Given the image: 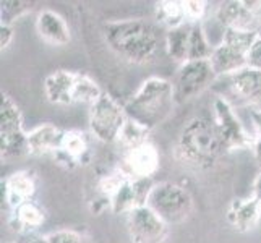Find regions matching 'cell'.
Returning <instances> with one entry per match:
<instances>
[{"instance_id":"484cf974","label":"cell","mask_w":261,"mask_h":243,"mask_svg":"<svg viewBox=\"0 0 261 243\" xmlns=\"http://www.w3.org/2000/svg\"><path fill=\"white\" fill-rule=\"evenodd\" d=\"M148 134H149V131L146 128H143V127H140L138 123H135L133 120L127 119V123H125L122 134L119 138V143L125 148V151H127V149H132L135 146L146 143L148 141Z\"/></svg>"},{"instance_id":"83f0119b","label":"cell","mask_w":261,"mask_h":243,"mask_svg":"<svg viewBox=\"0 0 261 243\" xmlns=\"http://www.w3.org/2000/svg\"><path fill=\"white\" fill-rule=\"evenodd\" d=\"M47 240L50 243H89L85 233L73 229H60L47 233Z\"/></svg>"},{"instance_id":"3957f363","label":"cell","mask_w":261,"mask_h":243,"mask_svg":"<svg viewBox=\"0 0 261 243\" xmlns=\"http://www.w3.org/2000/svg\"><path fill=\"white\" fill-rule=\"evenodd\" d=\"M224 152L214 122L206 117L188 120L178 134L175 157L193 169H210Z\"/></svg>"},{"instance_id":"d590c367","label":"cell","mask_w":261,"mask_h":243,"mask_svg":"<svg viewBox=\"0 0 261 243\" xmlns=\"http://www.w3.org/2000/svg\"><path fill=\"white\" fill-rule=\"evenodd\" d=\"M259 212H261V201H259Z\"/></svg>"},{"instance_id":"9c48e42d","label":"cell","mask_w":261,"mask_h":243,"mask_svg":"<svg viewBox=\"0 0 261 243\" xmlns=\"http://www.w3.org/2000/svg\"><path fill=\"white\" fill-rule=\"evenodd\" d=\"M127 232L132 243H166L170 227L148 206H140L127 214Z\"/></svg>"},{"instance_id":"4dcf8cb0","label":"cell","mask_w":261,"mask_h":243,"mask_svg":"<svg viewBox=\"0 0 261 243\" xmlns=\"http://www.w3.org/2000/svg\"><path fill=\"white\" fill-rule=\"evenodd\" d=\"M247 67L261 71V41L258 39V36H256V41L253 42V46L250 47L247 53Z\"/></svg>"},{"instance_id":"2e32d148","label":"cell","mask_w":261,"mask_h":243,"mask_svg":"<svg viewBox=\"0 0 261 243\" xmlns=\"http://www.w3.org/2000/svg\"><path fill=\"white\" fill-rule=\"evenodd\" d=\"M78 71L56 70L44 78V94L50 104L70 105L73 104V89Z\"/></svg>"},{"instance_id":"5bb4252c","label":"cell","mask_w":261,"mask_h":243,"mask_svg":"<svg viewBox=\"0 0 261 243\" xmlns=\"http://www.w3.org/2000/svg\"><path fill=\"white\" fill-rule=\"evenodd\" d=\"M36 31L44 42L54 47L67 46L71 41L70 26L65 18L50 8H42L36 16Z\"/></svg>"},{"instance_id":"e575fe53","label":"cell","mask_w":261,"mask_h":243,"mask_svg":"<svg viewBox=\"0 0 261 243\" xmlns=\"http://www.w3.org/2000/svg\"><path fill=\"white\" fill-rule=\"evenodd\" d=\"M256 36H258V39L261 41V26H259V30H258V33H256Z\"/></svg>"},{"instance_id":"d6a6232c","label":"cell","mask_w":261,"mask_h":243,"mask_svg":"<svg viewBox=\"0 0 261 243\" xmlns=\"http://www.w3.org/2000/svg\"><path fill=\"white\" fill-rule=\"evenodd\" d=\"M15 243H50L47 240V235H39V233H26V235H20Z\"/></svg>"},{"instance_id":"4316f807","label":"cell","mask_w":261,"mask_h":243,"mask_svg":"<svg viewBox=\"0 0 261 243\" xmlns=\"http://www.w3.org/2000/svg\"><path fill=\"white\" fill-rule=\"evenodd\" d=\"M256 41V33L250 31H236V30H224L221 42H226L229 46L236 47L242 52L248 53L250 47Z\"/></svg>"},{"instance_id":"5b68a950","label":"cell","mask_w":261,"mask_h":243,"mask_svg":"<svg viewBox=\"0 0 261 243\" xmlns=\"http://www.w3.org/2000/svg\"><path fill=\"white\" fill-rule=\"evenodd\" d=\"M28 154V131L18 104L2 91L0 94V157L13 159Z\"/></svg>"},{"instance_id":"44dd1931","label":"cell","mask_w":261,"mask_h":243,"mask_svg":"<svg viewBox=\"0 0 261 243\" xmlns=\"http://www.w3.org/2000/svg\"><path fill=\"white\" fill-rule=\"evenodd\" d=\"M190 23L178 26L174 30H167L164 36L167 56L178 62L180 65L188 60V44H190Z\"/></svg>"},{"instance_id":"8fae6325","label":"cell","mask_w":261,"mask_h":243,"mask_svg":"<svg viewBox=\"0 0 261 243\" xmlns=\"http://www.w3.org/2000/svg\"><path fill=\"white\" fill-rule=\"evenodd\" d=\"M161 164L159 151L151 141L143 143L123 152L119 169L132 180L152 178Z\"/></svg>"},{"instance_id":"7a4b0ae2","label":"cell","mask_w":261,"mask_h":243,"mask_svg":"<svg viewBox=\"0 0 261 243\" xmlns=\"http://www.w3.org/2000/svg\"><path fill=\"white\" fill-rule=\"evenodd\" d=\"M175 104L172 81L161 76H149L123 104V111L127 119L151 131L172 114Z\"/></svg>"},{"instance_id":"ffe728a7","label":"cell","mask_w":261,"mask_h":243,"mask_svg":"<svg viewBox=\"0 0 261 243\" xmlns=\"http://www.w3.org/2000/svg\"><path fill=\"white\" fill-rule=\"evenodd\" d=\"M44 222H46L44 209L36 201H28L12 211L8 226L13 232L26 235V233H36V230L42 227Z\"/></svg>"},{"instance_id":"52a82bcc","label":"cell","mask_w":261,"mask_h":243,"mask_svg":"<svg viewBox=\"0 0 261 243\" xmlns=\"http://www.w3.org/2000/svg\"><path fill=\"white\" fill-rule=\"evenodd\" d=\"M127 123V114L115 99L104 93L96 104L89 107V133L101 143H119L122 130Z\"/></svg>"},{"instance_id":"e0dca14e","label":"cell","mask_w":261,"mask_h":243,"mask_svg":"<svg viewBox=\"0 0 261 243\" xmlns=\"http://www.w3.org/2000/svg\"><path fill=\"white\" fill-rule=\"evenodd\" d=\"M65 130L52 123H41L28 131V154L31 156H54L60 148Z\"/></svg>"},{"instance_id":"277c9868","label":"cell","mask_w":261,"mask_h":243,"mask_svg":"<svg viewBox=\"0 0 261 243\" xmlns=\"http://www.w3.org/2000/svg\"><path fill=\"white\" fill-rule=\"evenodd\" d=\"M146 206L170 227L190 218L195 209V201L185 186L174 182H159L152 186Z\"/></svg>"},{"instance_id":"603a6c76","label":"cell","mask_w":261,"mask_h":243,"mask_svg":"<svg viewBox=\"0 0 261 243\" xmlns=\"http://www.w3.org/2000/svg\"><path fill=\"white\" fill-rule=\"evenodd\" d=\"M190 44H188V60H210L214 47L204 33L203 23H190Z\"/></svg>"},{"instance_id":"cb8c5ba5","label":"cell","mask_w":261,"mask_h":243,"mask_svg":"<svg viewBox=\"0 0 261 243\" xmlns=\"http://www.w3.org/2000/svg\"><path fill=\"white\" fill-rule=\"evenodd\" d=\"M104 94V91L93 78H89L85 73L76 75V83L73 89V104H88L91 107L99 101V97Z\"/></svg>"},{"instance_id":"6da1fadb","label":"cell","mask_w":261,"mask_h":243,"mask_svg":"<svg viewBox=\"0 0 261 243\" xmlns=\"http://www.w3.org/2000/svg\"><path fill=\"white\" fill-rule=\"evenodd\" d=\"M102 36L115 56L135 65L154 59L163 41L158 26L141 18L107 21L102 24Z\"/></svg>"},{"instance_id":"836d02e7","label":"cell","mask_w":261,"mask_h":243,"mask_svg":"<svg viewBox=\"0 0 261 243\" xmlns=\"http://www.w3.org/2000/svg\"><path fill=\"white\" fill-rule=\"evenodd\" d=\"M251 196H255L258 201H261V170L258 172L256 178L253 180V190H251Z\"/></svg>"},{"instance_id":"ba28073f","label":"cell","mask_w":261,"mask_h":243,"mask_svg":"<svg viewBox=\"0 0 261 243\" xmlns=\"http://www.w3.org/2000/svg\"><path fill=\"white\" fill-rule=\"evenodd\" d=\"M216 78L218 76H216L210 60L185 62L178 67L172 81L175 102L182 104L192 101L196 96H200L204 89H208Z\"/></svg>"},{"instance_id":"8992f818","label":"cell","mask_w":261,"mask_h":243,"mask_svg":"<svg viewBox=\"0 0 261 243\" xmlns=\"http://www.w3.org/2000/svg\"><path fill=\"white\" fill-rule=\"evenodd\" d=\"M213 122L224 152L255 148V137H250L233 105L224 96H218L213 101Z\"/></svg>"},{"instance_id":"f1b7e54d","label":"cell","mask_w":261,"mask_h":243,"mask_svg":"<svg viewBox=\"0 0 261 243\" xmlns=\"http://www.w3.org/2000/svg\"><path fill=\"white\" fill-rule=\"evenodd\" d=\"M185 13H187V21L188 23H201V20L208 10V4L203 0H185Z\"/></svg>"},{"instance_id":"8d00e7d4","label":"cell","mask_w":261,"mask_h":243,"mask_svg":"<svg viewBox=\"0 0 261 243\" xmlns=\"http://www.w3.org/2000/svg\"><path fill=\"white\" fill-rule=\"evenodd\" d=\"M5 243H15V241H5Z\"/></svg>"},{"instance_id":"d4e9b609","label":"cell","mask_w":261,"mask_h":243,"mask_svg":"<svg viewBox=\"0 0 261 243\" xmlns=\"http://www.w3.org/2000/svg\"><path fill=\"white\" fill-rule=\"evenodd\" d=\"M33 12V2L26 0H2L0 2V24L13 26L15 21L21 20Z\"/></svg>"},{"instance_id":"1f68e13d","label":"cell","mask_w":261,"mask_h":243,"mask_svg":"<svg viewBox=\"0 0 261 243\" xmlns=\"http://www.w3.org/2000/svg\"><path fill=\"white\" fill-rule=\"evenodd\" d=\"M13 38H15L13 26L0 24V47H2V50H7L10 47V44L13 42Z\"/></svg>"},{"instance_id":"7402d4cb","label":"cell","mask_w":261,"mask_h":243,"mask_svg":"<svg viewBox=\"0 0 261 243\" xmlns=\"http://www.w3.org/2000/svg\"><path fill=\"white\" fill-rule=\"evenodd\" d=\"M154 16L158 23L166 26L167 30H174L188 23L185 5L184 2H177V0H163V2H158L154 8Z\"/></svg>"},{"instance_id":"f546056e","label":"cell","mask_w":261,"mask_h":243,"mask_svg":"<svg viewBox=\"0 0 261 243\" xmlns=\"http://www.w3.org/2000/svg\"><path fill=\"white\" fill-rule=\"evenodd\" d=\"M250 119L253 122V127H255V148L253 152L256 159L261 162V109H255L250 112Z\"/></svg>"},{"instance_id":"30bf717a","label":"cell","mask_w":261,"mask_h":243,"mask_svg":"<svg viewBox=\"0 0 261 243\" xmlns=\"http://www.w3.org/2000/svg\"><path fill=\"white\" fill-rule=\"evenodd\" d=\"M216 20L224 30L258 33L261 26V2L229 0L218 7Z\"/></svg>"},{"instance_id":"9a60e30c","label":"cell","mask_w":261,"mask_h":243,"mask_svg":"<svg viewBox=\"0 0 261 243\" xmlns=\"http://www.w3.org/2000/svg\"><path fill=\"white\" fill-rule=\"evenodd\" d=\"M226 221L229 222L230 227L242 233L255 229L256 224L261 221L259 201L251 195L247 198H236V200H232L226 211Z\"/></svg>"},{"instance_id":"ac0fdd59","label":"cell","mask_w":261,"mask_h":243,"mask_svg":"<svg viewBox=\"0 0 261 243\" xmlns=\"http://www.w3.org/2000/svg\"><path fill=\"white\" fill-rule=\"evenodd\" d=\"M232 94L248 104H261V71L253 68H244L226 76Z\"/></svg>"},{"instance_id":"7c38bea8","label":"cell","mask_w":261,"mask_h":243,"mask_svg":"<svg viewBox=\"0 0 261 243\" xmlns=\"http://www.w3.org/2000/svg\"><path fill=\"white\" fill-rule=\"evenodd\" d=\"M60 166L75 169L86 166L91 159V149L86 133L80 130H65L59 151L54 154Z\"/></svg>"},{"instance_id":"4fadbf2b","label":"cell","mask_w":261,"mask_h":243,"mask_svg":"<svg viewBox=\"0 0 261 243\" xmlns=\"http://www.w3.org/2000/svg\"><path fill=\"white\" fill-rule=\"evenodd\" d=\"M36 193V177L30 170H18L2 180V201L10 208L16 209L28 201H33Z\"/></svg>"},{"instance_id":"d6986e66","label":"cell","mask_w":261,"mask_h":243,"mask_svg":"<svg viewBox=\"0 0 261 243\" xmlns=\"http://www.w3.org/2000/svg\"><path fill=\"white\" fill-rule=\"evenodd\" d=\"M210 64L216 76H230L247 68V53L229 46L226 42H221L219 46L214 47Z\"/></svg>"}]
</instances>
